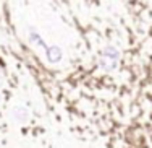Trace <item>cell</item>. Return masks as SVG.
Returning <instances> with one entry per match:
<instances>
[{
  "label": "cell",
  "instance_id": "cell-1",
  "mask_svg": "<svg viewBox=\"0 0 152 148\" xmlns=\"http://www.w3.org/2000/svg\"><path fill=\"white\" fill-rule=\"evenodd\" d=\"M120 62V50L113 46H107L100 52V68H104L105 72L115 70Z\"/></svg>",
  "mask_w": 152,
  "mask_h": 148
},
{
  "label": "cell",
  "instance_id": "cell-2",
  "mask_svg": "<svg viewBox=\"0 0 152 148\" xmlns=\"http://www.w3.org/2000/svg\"><path fill=\"white\" fill-rule=\"evenodd\" d=\"M45 56L50 64H58L63 57V52L58 46H50V47H45Z\"/></svg>",
  "mask_w": 152,
  "mask_h": 148
},
{
  "label": "cell",
  "instance_id": "cell-3",
  "mask_svg": "<svg viewBox=\"0 0 152 148\" xmlns=\"http://www.w3.org/2000/svg\"><path fill=\"white\" fill-rule=\"evenodd\" d=\"M28 38H29V42H31V44H34L36 47H42V49H45V47H47V44L44 42V39L41 38V34H39L37 31L31 30V31H29V36H28Z\"/></svg>",
  "mask_w": 152,
  "mask_h": 148
},
{
  "label": "cell",
  "instance_id": "cell-4",
  "mask_svg": "<svg viewBox=\"0 0 152 148\" xmlns=\"http://www.w3.org/2000/svg\"><path fill=\"white\" fill-rule=\"evenodd\" d=\"M2 81H3V78H2V75H0V86H2Z\"/></svg>",
  "mask_w": 152,
  "mask_h": 148
}]
</instances>
